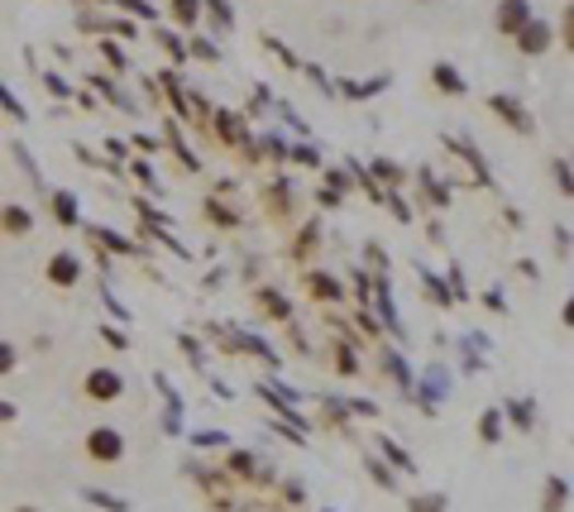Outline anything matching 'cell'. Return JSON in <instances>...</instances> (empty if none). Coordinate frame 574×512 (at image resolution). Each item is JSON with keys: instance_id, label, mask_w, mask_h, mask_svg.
<instances>
[{"instance_id": "16", "label": "cell", "mask_w": 574, "mask_h": 512, "mask_svg": "<svg viewBox=\"0 0 574 512\" xmlns=\"http://www.w3.org/2000/svg\"><path fill=\"white\" fill-rule=\"evenodd\" d=\"M10 417H15V407H10V402H0V422H10Z\"/></svg>"}, {"instance_id": "10", "label": "cell", "mask_w": 574, "mask_h": 512, "mask_svg": "<svg viewBox=\"0 0 574 512\" xmlns=\"http://www.w3.org/2000/svg\"><path fill=\"white\" fill-rule=\"evenodd\" d=\"M54 216L62 220V226H72V220H77V202L68 192H54Z\"/></svg>"}, {"instance_id": "9", "label": "cell", "mask_w": 574, "mask_h": 512, "mask_svg": "<svg viewBox=\"0 0 574 512\" xmlns=\"http://www.w3.org/2000/svg\"><path fill=\"white\" fill-rule=\"evenodd\" d=\"M168 10H173V20H177V24H197V15H202V0H173Z\"/></svg>"}, {"instance_id": "1", "label": "cell", "mask_w": 574, "mask_h": 512, "mask_svg": "<svg viewBox=\"0 0 574 512\" xmlns=\"http://www.w3.org/2000/svg\"><path fill=\"white\" fill-rule=\"evenodd\" d=\"M82 451L91 465H101V469H115V465H125V431H115V426H91L87 436H82Z\"/></svg>"}, {"instance_id": "4", "label": "cell", "mask_w": 574, "mask_h": 512, "mask_svg": "<svg viewBox=\"0 0 574 512\" xmlns=\"http://www.w3.org/2000/svg\"><path fill=\"white\" fill-rule=\"evenodd\" d=\"M0 235H10V240H30L34 235V212L20 202H0Z\"/></svg>"}, {"instance_id": "8", "label": "cell", "mask_w": 574, "mask_h": 512, "mask_svg": "<svg viewBox=\"0 0 574 512\" xmlns=\"http://www.w3.org/2000/svg\"><path fill=\"white\" fill-rule=\"evenodd\" d=\"M489 106H493V111H498V115H503V121H507V125H517V129H521V135H531V121H527V111H521V106H517V101H507V96H493V101H489Z\"/></svg>"}, {"instance_id": "14", "label": "cell", "mask_w": 574, "mask_h": 512, "mask_svg": "<svg viewBox=\"0 0 574 512\" xmlns=\"http://www.w3.org/2000/svg\"><path fill=\"white\" fill-rule=\"evenodd\" d=\"M91 503H101V508H111V512H125V503H115L111 493H91Z\"/></svg>"}, {"instance_id": "3", "label": "cell", "mask_w": 574, "mask_h": 512, "mask_svg": "<svg viewBox=\"0 0 574 512\" xmlns=\"http://www.w3.org/2000/svg\"><path fill=\"white\" fill-rule=\"evenodd\" d=\"M120 392H125V378L115 369H87V378H82V398L87 402H115Z\"/></svg>"}, {"instance_id": "11", "label": "cell", "mask_w": 574, "mask_h": 512, "mask_svg": "<svg viewBox=\"0 0 574 512\" xmlns=\"http://www.w3.org/2000/svg\"><path fill=\"white\" fill-rule=\"evenodd\" d=\"M15 364H20V350L10 345V340H0V378L15 374Z\"/></svg>"}, {"instance_id": "12", "label": "cell", "mask_w": 574, "mask_h": 512, "mask_svg": "<svg viewBox=\"0 0 574 512\" xmlns=\"http://www.w3.org/2000/svg\"><path fill=\"white\" fill-rule=\"evenodd\" d=\"M546 493H551V498H546V508H551V512H555L560 503H565V483H555V479H551V489H546Z\"/></svg>"}, {"instance_id": "2", "label": "cell", "mask_w": 574, "mask_h": 512, "mask_svg": "<svg viewBox=\"0 0 574 512\" xmlns=\"http://www.w3.org/2000/svg\"><path fill=\"white\" fill-rule=\"evenodd\" d=\"M513 44H517V54H527V58H541L546 48L555 44V30H551V24H546V20H537V15H531V20H527V24H521V30L513 34Z\"/></svg>"}, {"instance_id": "15", "label": "cell", "mask_w": 574, "mask_h": 512, "mask_svg": "<svg viewBox=\"0 0 574 512\" xmlns=\"http://www.w3.org/2000/svg\"><path fill=\"white\" fill-rule=\"evenodd\" d=\"M0 106H5L10 115H20V121H24V111L15 106V96H10V91H5V87H0Z\"/></svg>"}, {"instance_id": "7", "label": "cell", "mask_w": 574, "mask_h": 512, "mask_svg": "<svg viewBox=\"0 0 574 512\" xmlns=\"http://www.w3.org/2000/svg\"><path fill=\"white\" fill-rule=\"evenodd\" d=\"M431 87L446 91V96H464V77L455 72L450 62H436V68H431Z\"/></svg>"}, {"instance_id": "5", "label": "cell", "mask_w": 574, "mask_h": 512, "mask_svg": "<svg viewBox=\"0 0 574 512\" xmlns=\"http://www.w3.org/2000/svg\"><path fill=\"white\" fill-rule=\"evenodd\" d=\"M527 20H531V0H498V10H493V30L503 38H513Z\"/></svg>"}, {"instance_id": "13", "label": "cell", "mask_w": 574, "mask_h": 512, "mask_svg": "<svg viewBox=\"0 0 574 512\" xmlns=\"http://www.w3.org/2000/svg\"><path fill=\"white\" fill-rule=\"evenodd\" d=\"M484 441H498V412L484 417Z\"/></svg>"}, {"instance_id": "17", "label": "cell", "mask_w": 574, "mask_h": 512, "mask_svg": "<svg viewBox=\"0 0 574 512\" xmlns=\"http://www.w3.org/2000/svg\"><path fill=\"white\" fill-rule=\"evenodd\" d=\"M15 512H44V508H30V503H20V508H15Z\"/></svg>"}, {"instance_id": "6", "label": "cell", "mask_w": 574, "mask_h": 512, "mask_svg": "<svg viewBox=\"0 0 574 512\" xmlns=\"http://www.w3.org/2000/svg\"><path fill=\"white\" fill-rule=\"evenodd\" d=\"M44 278L54 283V287H77V278H82V264H77V254H68V249H58L54 259H48V269H44Z\"/></svg>"}]
</instances>
